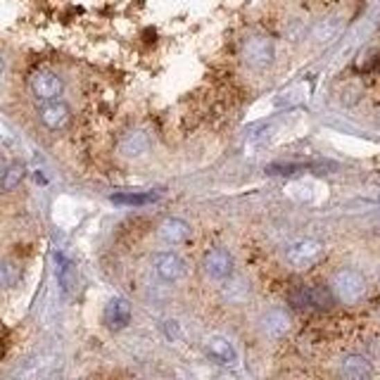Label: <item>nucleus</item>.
<instances>
[{"label": "nucleus", "instance_id": "obj_16", "mask_svg": "<svg viewBox=\"0 0 380 380\" xmlns=\"http://www.w3.org/2000/svg\"><path fill=\"white\" fill-rule=\"evenodd\" d=\"M112 202L114 205H126V207H143L153 205L159 200V195L155 190H143V193H114L112 195Z\"/></svg>", "mask_w": 380, "mask_h": 380}, {"label": "nucleus", "instance_id": "obj_2", "mask_svg": "<svg viewBox=\"0 0 380 380\" xmlns=\"http://www.w3.org/2000/svg\"><path fill=\"white\" fill-rule=\"evenodd\" d=\"M326 254V245L318 238H300L285 248V261L293 266L295 271H306L316 266Z\"/></svg>", "mask_w": 380, "mask_h": 380}, {"label": "nucleus", "instance_id": "obj_11", "mask_svg": "<svg viewBox=\"0 0 380 380\" xmlns=\"http://www.w3.org/2000/svg\"><path fill=\"white\" fill-rule=\"evenodd\" d=\"M290 331V316L285 309H269L261 316V333L271 340H281Z\"/></svg>", "mask_w": 380, "mask_h": 380}, {"label": "nucleus", "instance_id": "obj_17", "mask_svg": "<svg viewBox=\"0 0 380 380\" xmlns=\"http://www.w3.org/2000/svg\"><path fill=\"white\" fill-rule=\"evenodd\" d=\"M24 176H26V166L21 164V162H15V164L5 166L3 176H0V190H3V193H10V190H15L21 181H24Z\"/></svg>", "mask_w": 380, "mask_h": 380}, {"label": "nucleus", "instance_id": "obj_14", "mask_svg": "<svg viewBox=\"0 0 380 380\" xmlns=\"http://www.w3.org/2000/svg\"><path fill=\"white\" fill-rule=\"evenodd\" d=\"M121 153L126 157H138V155H145L150 150V143H148V136L143 131H128L119 143Z\"/></svg>", "mask_w": 380, "mask_h": 380}, {"label": "nucleus", "instance_id": "obj_1", "mask_svg": "<svg viewBox=\"0 0 380 380\" xmlns=\"http://www.w3.org/2000/svg\"><path fill=\"white\" fill-rule=\"evenodd\" d=\"M331 293H333V297L340 300L343 304L354 306V304H359L368 293L366 278L354 269H340V271H335V276L331 281Z\"/></svg>", "mask_w": 380, "mask_h": 380}, {"label": "nucleus", "instance_id": "obj_10", "mask_svg": "<svg viewBox=\"0 0 380 380\" xmlns=\"http://www.w3.org/2000/svg\"><path fill=\"white\" fill-rule=\"evenodd\" d=\"M155 271H157V276L162 281L176 283L186 276L188 269H186V261H183L176 252H159L155 257Z\"/></svg>", "mask_w": 380, "mask_h": 380}, {"label": "nucleus", "instance_id": "obj_6", "mask_svg": "<svg viewBox=\"0 0 380 380\" xmlns=\"http://www.w3.org/2000/svg\"><path fill=\"white\" fill-rule=\"evenodd\" d=\"M205 354L209 361L219 366H233L238 361V352L233 347V343L223 335H209L205 340Z\"/></svg>", "mask_w": 380, "mask_h": 380}, {"label": "nucleus", "instance_id": "obj_4", "mask_svg": "<svg viewBox=\"0 0 380 380\" xmlns=\"http://www.w3.org/2000/svg\"><path fill=\"white\" fill-rule=\"evenodd\" d=\"M31 91L38 100H58L64 93V83L55 71L50 69H38L31 74Z\"/></svg>", "mask_w": 380, "mask_h": 380}, {"label": "nucleus", "instance_id": "obj_12", "mask_svg": "<svg viewBox=\"0 0 380 380\" xmlns=\"http://www.w3.org/2000/svg\"><path fill=\"white\" fill-rule=\"evenodd\" d=\"M340 376L349 380H366L373 376V366L366 356L361 354H347L340 361Z\"/></svg>", "mask_w": 380, "mask_h": 380}, {"label": "nucleus", "instance_id": "obj_15", "mask_svg": "<svg viewBox=\"0 0 380 380\" xmlns=\"http://www.w3.org/2000/svg\"><path fill=\"white\" fill-rule=\"evenodd\" d=\"M55 259H58V278H60V285H62V293L71 295L76 285H79V276H76L74 264H71V261L62 254H58Z\"/></svg>", "mask_w": 380, "mask_h": 380}, {"label": "nucleus", "instance_id": "obj_9", "mask_svg": "<svg viewBox=\"0 0 380 380\" xmlns=\"http://www.w3.org/2000/svg\"><path fill=\"white\" fill-rule=\"evenodd\" d=\"M131 316H133V309H131V302L124 300V297H112L105 306V314H103V321L110 331H124V328L131 323Z\"/></svg>", "mask_w": 380, "mask_h": 380}, {"label": "nucleus", "instance_id": "obj_3", "mask_svg": "<svg viewBox=\"0 0 380 380\" xmlns=\"http://www.w3.org/2000/svg\"><path fill=\"white\" fill-rule=\"evenodd\" d=\"M243 58L248 64L257 67V69H264L273 62L276 58V48H273V41L266 36H252L245 41L243 46Z\"/></svg>", "mask_w": 380, "mask_h": 380}, {"label": "nucleus", "instance_id": "obj_18", "mask_svg": "<svg viewBox=\"0 0 380 380\" xmlns=\"http://www.w3.org/2000/svg\"><path fill=\"white\" fill-rule=\"evenodd\" d=\"M19 278H21V269L15 261H0V293L15 288V285L19 283Z\"/></svg>", "mask_w": 380, "mask_h": 380}, {"label": "nucleus", "instance_id": "obj_23", "mask_svg": "<svg viewBox=\"0 0 380 380\" xmlns=\"http://www.w3.org/2000/svg\"><path fill=\"white\" fill-rule=\"evenodd\" d=\"M378 276H380V273H378Z\"/></svg>", "mask_w": 380, "mask_h": 380}, {"label": "nucleus", "instance_id": "obj_7", "mask_svg": "<svg viewBox=\"0 0 380 380\" xmlns=\"http://www.w3.org/2000/svg\"><path fill=\"white\" fill-rule=\"evenodd\" d=\"M202 269L207 276L214 278V281H226L233 273V257L226 248H214L205 254Z\"/></svg>", "mask_w": 380, "mask_h": 380}, {"label": "nucleus", "instance_id": "obj_5", "mask_svg": "<svg viewBox=\"0 0 380 380\" xmlns=\"http://www.w3.org/2000/svg\"><path fill=\"white\" fill-rule=\"evenodd\" d=\"M38 116H41L43 126H48L50 131H62V128L69 126L71 121V110L69 105L62 103V100H46V103L38 107Z\"/></svg>", "mask_w": 380, "mask_h": 380}, {"label": "nucleus", "instance_id": "obj_8", "mask_svg": "<svg viewBox=\"0 0 380 380\" xmlns=\"http://www.w3.org/2000/svg\"><path fill=\"white\" fill-rule=\"evenodd\" d=\"M290 302L302 309H328L333 304V293L321 285L316 288H300L297 293L290 295Z\"/></svg>", "mask_w": 380, "mask_h": 380}, {"label": "nucleus", "instance_id": "obj_22", "mask_svg": "<svg viewBox=\"0 0 380 380\" xmlns=\"http://www.w3.org/2000/svg\"><path fill=\"white\" fill-rule=\"evenodd\" d=\"M0 354H3V343H0Z\"/></svg>", "mask_w": 380, "mask_h": 380}, {"label": "nucleus", "instance_id": "obj_19", "mask_svg": "<svg viewBox=\"0 0 380 380\" xmlns=\"http://www.w3.org/2000/svg\"><path fill=\"white\" fill-rule=\"evenodd\" d=\"M162 328H164V333H166V338L169 340H174V343L176 340H181V326H178L176 321H171L169 318V321H164V326Z\"/></svg>", "mask_w": 380, "mask_h": 380}, {"label": "nucleus", "instance_id": "obj_20", "mask_svg": "<svg viewBox=\"0 0 380 380\" xmlns=\"http://www.w3.org/2000/svg\"><path fill=\"white\" fill-rule=\"evenodd\" d=\"M3 171H5V159L0 157V176H3Z\"/></svg>", "mask_w": 380, "mask_h": 380}, {"label": "nucleus", "instance_id": "obj_21", "mask_svg": "<svg viewBox=\"0 0 380 380\" xmlns=\"http://www.w3.org/2000/svg\"><path fill=\"white\" fill-rule=\"evenodd\" d=\"M3 69H5V60H3V55H0V74H3Z\"/></svg>", "mask_w": 380, "mask_h": 380}, {"label": "nucleus", "instance_id": "obj_13", "mask_svg": "<svg viewBox=\"0 0 380 380\" xmlns=\"http://www.w3.org/2000/svg\"><path fill=\"white\" fill-rule=\"evenodd\" d=\"M159 238L169 245H181L183 240L190 238V223L178 216H169L159 223Z\"/></svg>", "mask_w": 380, "mask_h": 380}]
</instances>
